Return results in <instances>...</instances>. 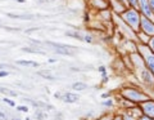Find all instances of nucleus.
Instances as JSON below:
<instances>
[{
	"label": "nucleus",
	"mask_w": 154,
	"mask_h": 120,
	"mask_svg": "<svg viewBox=\"0 0 154 120\" xmlns=\"http://www.w3.org/2000/svg\"><path fill=\"white\" fill-rule=\"evenodd\" d=\"M132 61V73H135L136 80L140 83V85H144L148 89H154V75L150 73V70L148 69L144 63L141 56L137 52L130 53Z\"/></svg>",
	"instance_id": "nucleus-1"
},
{
	"label": "nucleus",
	"mask_w": 154,
	"mask_h": 120,
	"mask_svg": "<svg viewBox=\"0 0 154 120\" xmlns=\"http://www.w3.org/2000/svg\"><path fill=\"white\" fill-rule=\"evenodd\" d=\"M119 96H121L122 98L130 101V102H134L135 105H140L144 101L150 98V96L146 92H144L143 89H140V87H135V85L123 87L119 90Z\"/></svg>",
	"instance_id": "nucleus-2"
},
{
	"label": "nucleus",
	"mask_w": 154,
	"mask_h": 120,
	"mask_svg": "<svg viewBox=\"0 0 154 120\" xmlns=\"http://www.w3.org/2000/svg\"><path fill=\"white\" fill-rule=\"evenodd\" d=\"M122 21L126 23V25L131 28L134 32H137L140 30V21H141V13L137 11V9L134 8H127L121 16Z\"/></svg>",
	"instance_id": "nucleus-3"
},
{
	"label": "nucleus",
	"mask_w": 154,
	"mask_h": 120,
	"mask_svg": "<svg viewBox=\"0 0 154 120\" xmlns=\"http://www.w3.org/2000/svg\"><path fill=\"white\" fill-rule=\"evenodd\" d=\"M136 52L141 56V58L144 61V63H145V66L150 70V73L154 75V53L149 49L148 45H144V44H137L136 45Z\"/></svg>",
	"instance_id": "nucleus-4"
},
{
	"label": "nucleus",
	"mask_w": 154,
	"mask_h": 120,
	"mask_svg": "<svg viewBox=\"0 0 154 120\" xmlns=\"http://www.w3.org/2000/svg\"><path fill=\"white\" fill-rule=\"evenodd\" d=\"M121 114L123 116V120H137L143 115L140 107H139V105H136V106H134V107L123 109L121 111Z\"/></svg>",
	"instance_id": "nucleus-5"
},
{
	"label": "nucleus",
	"mask_w": 154,
	"mask_h": 120,
	"mask_svg": "<svg viewBox=\"0 0 154 120\" xmlns=\"http://www.w3.org/2000/svg\"><path fill=\"white\" fill-rule=\"evenodd\" d=\"M139 31H143L144 34H146L148 36H154V21L148 17L141 16L140 30Z\"/></svg>",
	"instance_id": "nucleus-6"
},
{
	"label": "nucleus",
	"mask_w": 154,
	"mask_h": 120,
	"mask_svg": "<svg viewBox=\"0 0 154 120\" xmlns=\"http://www.w3.org/2000/svg\"><path fill=\"white\" fill-rule=\"evenodd\" d=\"M139 107H140L143 115H146V116L154 119V99L153 98H149L141 102L139 105Z\"/></svg>",
	"instance_id": "nucleus-7"
},
{
	"label": "nucleus",
	"mask_w": 154,
	"mask_h": 120,
	"mask_svg": "<svg viewBox=\"0 0 154 120\" xmlns=\"http://www.w3.org/2000/svg\"><path fill=\"white\" fill-rule=\"evenodd\" d=\"M108 3H109V9L112 11V13L118 14V16H121V14L128 8L126 4H123L122 2H119V0H108Z\"/></svg>",
	"instance_id": "nucleus-8"
},
{
	"label": "nucleus",
	"mask_w": 154,
	"mask_h": 120,
	"mask_svg": "<svg viewBox=\"0 0 154 120\" xmlns=\"http://www.w3.org/2000/svg\"><path fill=\"white\" fill-rule=\"evenodd\" d=\"M139 12L141 13V16L154 21V14L150 9V5H149V0H139Z\"/></svg>",
	"instance_id": "nucleus-9"
},
{
	"label": "nucleus",
	"mask_w": 154,
	"mask_h": 120,
	"mask_svg": "<svg viewBox=\"0 0 154 120\" xmlns=\"http://www.w3.org/2000/svg\"><path fill=\"white\" fill-rule=\"evenodd\" d=\"M79 99H80V96L77 93H73V92L62 93V97H60V101H63L64 103H75Z\"/></svg>",
	"instance_id": "nucleus-10"
},
{
	"label": "nucleus",
	"mask_w": 154,
	"mask_h": 120,
	"mask_svg": "<svg viewBox=\"0 0 154 120\" xmlns=\"http://www.w3.org/2000/svg\"><path fill=\"white\" fill-rule=\"evenodd\" d=\"M96 17L100 20V22H112V20H113V13H112L110 9H105V11L98 12Z\"/></svg>",
	"instance_id": "nucleus-11"
},
{
	"label": "nucleus",
	"mask_w": 154,
	"mask_h": 120,
	"mask_svg": "<svg viewBox=\"0 0 154 120\" xmlns=\"http://www.w3.org/2000/svg\"><path fill=\"white\" fill-rule=\"evenodd\" d=\"M149 39H150V36H148L146 34H144L143 31H137L136 34H135V41H136L137 44L148 45Z\"/></svg>",
	"instance_id": "nucleus-12"
},
{
	"label": "nucleus",
	"mask_w": 154,
	"mask_h": 120,
	"mask_svg": "<svg viewBox=\"0 0 154 120\" xmlns=\"http://www.w3.org/2000/svg\"><path fill=\"white\" fill-rule=\"evenodd\" d=\"M16 63L19 66H26V67H38V63L35 61H27V60H18Z\"/></svg>",
	"instance_id": "nucleus-13"
},
{
	"label": "nucleus",
	"mask_w": 154,
	"mask_h": 120,
	"mask_svg": "<svg viewBox=\"0 0 154 120\" xmlns=\"http://www.w3.org/2000/svg\"><path fill=\"white\" fill-rule=\"evenodd\" d=\"M72 89H73V90H77V92H82V90H86V89H88V84H86V83H82V81H76V83L72 84Z\"/></svg>",
	"instance_id": "nucleus-14"
},
{
	"label": "nucleus",
	"mask_w": 154,
	"mask_h": 120,
	"mask_svg": "<svg viewBox=\"0 0 154 120\" xmlns=\"http://www.w3.org/2000/svg\"><path fill=\"white\" fill-rule=\"evenodd\" d=\"M102 106L107 107V109H114L116 107V102H114V99L112 97H109V98H105V99L102 101Z\"/></svg>",
	"instance_id": "nucleus-15"
},
{
	"label": "nucleus",
	"mask_w": 154,
	"mask_h": 120,
	"mask_svg": "<svg viewBox=\"0 0 154 120\" xmlns=\"http://www.w3.org/2000/svg\"><path fill=\"white\" fill-rule=\"evenodd\" d=\"M66 35L67 36H71V37H75V39H79L81 41L84 40V35H82V34H80L79 31H67Z\"/></svg>",
	"instance_id": "nucleus-16"
},
{
	"label": "nucleus",
	"mask_w": 154,
	"mask_h": 120,
	"mask_svg": "<svg viewBox=\"0 0 154 120\" xmlns=\"http://www.w3.org/2000/svg\"><path fill=\"white\" fill-rule=\"evenodd\" d=\"M126 4L128 8H134L139 11V0H126Z\"/></svg>",
	"instance_id": "nucleus-17"
},
{
	"label": "nucleus",
	"mask_w": 154,
	"mask_h": 120,
	"mask_svg": "<svg viewBox=\"0 0 154 120\" xmlns=\"http://www.w3.org/2000/svg\"><path fill=\"white\" fill-rule=\"evenodd\" d=\"M82 41L88 43V44H91V43H94V37H93V35H91V34H85Z\"/></svg>",
	"instance_id": "nucleus-18"
},
{
	"label": "nucleus",
	"mask_w": 154,
	"mask_h": 120,
	"mask_svg": "<svg viewBox=\"0 0 154 120\" xmlns=\"http://www.w3.org/2000/svg\"><path fill=\"white\" fill-rule=\"evenodd\" d=\"M112 116H113V114H103L102 116H98L96 119H94V120H112Z\"/></svg>",
	"instance_id": "nucleus-19"
},
{
	"label": "nucleus",
	"mask_w": 154,
	"mask_h": 120,
	"mask_svg": "<svg viewBox=\"0 0 154 120\" xmlns=\"http://www.w3.org/2000/svg\"><path fill=\"white\" fill-rule=\"evenodd\" d=\"M0 92L5 93V94H9L11 97H17V93H16V92H13V90H9V89H7V88H0Z\"/></svg>",
	"instance_id": "nucleus-20"
},
{
	"label": "nucleus",
	"mask_w": 154,
	"mask_h": 120,
	"mask_svg": "<svg viewBox=\"0 0 154 120\" xmlns=\"http://www.w3.org/2000/svg\"><path fill=\"white\" fill-rule=\"evenodd\" d=\"M4 102H5L8 106H11V107H16V102H14L13 99H11V98H8V97H4Z\"/></svg>",
	"instance_id": "nucleus-21"
},
{
	"label": "nucleus",
	"mask_w": 154,
	"mask_h": 120,
	"mask_svg": "<svg viewBox=\"0 0 154 120\" xmlns=\"http://www.w3.org/2000/svg\"><path fill=\"white\" fill-rule=\"evenodd\" d=\"M108 81H109V76L107 74V71H105V73L102 74V84H107Z\"/></svg>",
	"instance_id": "nucleus-22"
},
{
	"label": "nucleus",
	"mask_w": 154,
	"mask_h": 120,
	"mask_svg": "<svg viewBox=\"0 0 154 120\" xmlns=\"http://www.w3.org/2000/svg\"><path fill=\"white\" fill-rule=\"evenodd\" d=\"M148 47H149V49H150L153 53H154V36H150V39H149V43H148Z\"/></svg>",
	"instance_id": "nucleus-23"
},
{
	"label": "nucleus",
	"mask_w": 154,
	"mask_h": 120,
	"mask_svg": "<svg viewBox=\"0 0 154 120\" xmlns=\"http://www.w3.org/2000/svg\"><path fill=\"white\" fill-rule=\"evenodd\" d=\"M112 120H123V116L121 112H114L113 116H112Z\"/></svg>",
	"instance_id": "nucleus-24"
},
{
	"label": "nucleus",
	"mask_w": 154,
	"mask_h": 120,
	"mask_svg": "<svg viewBox=\"0 0 154 120\" xmlns=\"http://www.w3.org/2000/svg\"><path fill=\"white\" fill-rule=\"evenodd\" d=\"M16 109L18 111H22V112H28V107L27 106H16Z\"/></svg>",
	"instance_id": "nucleus-25"
},
{
	"label": "nucleus",
	"mask_w": 154,
	"mask_h": 120,
	"mask_svg": "<svg viewBox=\"0 0 154 120\" xmlns=\"http://www.w3.org/2000/svg\"><path fill=\"white\" fill-rule=\"evenodd\" d=\"M8 75H9V73L7 70H0V78H7Z\"/></svg>",
	"instance_id": "nucleus-26"
},
{
	"label": "nucleus",
	"mask_w": 154,
	"mask_h": 120,
	"mask_svg": "<svg viewBox=\"0 0 154 120\" xmlns=\"http://www.w3.org/2000/svg\"><path fill=\"white\" fill-rule=\"evenodd\" d=\"M103 99L105 98H109V97H112V93H109V92H105V93H102V96H100Z\"/></svg>",
	"instance_id": "nucleus-27"
},
{
	"label": "nucleus",
	"mask_w": 154,
	"mask_h": 120,
	"mask_svg": "<svg viewBox=\"0 0 154 120\" xmlns=\"http://www.w3.org/2000/svg\"><path fill=\"white\" fill-rule=\"evenodd\" d=\"M137 120H154V119H152V118H149V116H146V115H141L140 118H139Z\"/></svg>",
	"instance_id": "nucleus-28"
},
{
	"label": "nucleus",
	"mask_w": 154,
	"mask_h": 120,
	"mask_svg": "<svg viewBox=\"0 0 154 120\" xmlns=\"http://www.w3.org/2000/svg\"><path fill=\"white\" fill-rule=\"evenodd\" d=\"M98 71L100 74H103V73H105V71H107V69H105V66H99L98 67Z\"/></svg>",
	"instance_id": "nucleus-29"
},
{
	"label": "nucleus",
	"mask_w": 154,
	"mask_h": 120,
	"mask_svg": "<svg viewBox=\"0 0 154 120\" xmlns=\"http://www.w3.org/2000/svg\"><path fill=\"white\" fill-rule=\"evenodd\" d=\"M0 120H8L7 114H4V112H0Z\"/></svg>",
	"instance_id": "nucleus-30"
},
{
	"label": "nucleus",
	"mask_w": 154,
	"mask_h": 120,
	"mask_svg": "<svg viewBox=\"0 0 154 120\" xmlns=\"http://www.w3.org/2000/svg\"><path fill=\"white\" fill-rule=\"evenodd\" d=\"M149 5H150V9H152V12L154 14V0H149Z\"/></svg>",
	"instance_id": "nucleus-31"
},
{
	"label": "nucleus",
	"mask_w": 154,
	"mask_h": 120,
	"mask_svg": "<svg viewBox=\"0 0 154 120\" xmlns=\"http://www.w3.org/2000/svg\"><path fill=\"white\" fill-rule=\"evenodd\" d=\"M54 97H55V98H58V99H60V97H62V93H60V92H57V93L54 94Z\"/></svg>",
	"instance_id": "nucleus-32"
},
{
	"label": "nucleus",
	"mask_w": 154,
	"mask_h": 120,
	"mask_svg": "<svg viewBox=\"0 0 154 120\" xmlns=\"http://www.w3.org/2000/svg\"><path fill=\"white\" fill-rule=\"evenodd\" d=\"M48 62H49V63H55L57 60H54V58H49V60H48Z\"/></svg>",
	"instance_id": "nucleus-33"
},
{
	"label": "nucleus",
	"mask_w": 154,
	"mask_h": 120,
	"mask_svg": "<svg viewBox=\"0 0 154 120\" xmlns=\"http://www.w3.org/2000/svg\"><path fill=\"white\" fill-rule=\"evenodd\" d=\"M16 2H17V3H25L26 0H16Z\"/></svg>",
	"instance_id": "nucleus-34"
},
{
	"label": "nucleus",
	"mask_w": 154,
	"mask_h": 120,
	"mask_svg": "<svg viewBox=\"0 0 154 120\" xmlns=\"http://www.w3.org/2000/svg\"><path fill=\"white\" fill-rule=\"evenodd\" d=\"M119 2H122L123 4H126V0H119ZM126 5H127V4H126Z\"/></svg>",
	"instance_id": "nucleus-35"
},
{
	"label": "nucleus",
	"mask_w": 154,
	"mask_h": 120,
	"mask_svg": "<svg viewBox=\"0 0 154 120\" xmlns=\"http://www.w3.org/2000/svg\"><path fill=\"white\" fill-rule=\"evenodd\" d=\"M12 120H21V119H12Z\"/></svg>",
	"instance_id": "nucleus-36"
},
{
	"label": "nucleus",
	"mask_w": 154,
	"mask_h": 120,
	"mask_svg": "<svg viewBox=\"0 0 154 120\" xmlns=\"http://www.w3.org/2000/svg\"><path fill=\"white\" fill-rule=\"evenodd\" d=\"M40 2H42V0H40Z\"/></svg>",
	"instance_id": "nucleus-37"
}]
</instances>
